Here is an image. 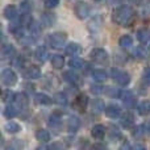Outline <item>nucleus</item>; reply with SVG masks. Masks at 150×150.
<instances>
[{
    "label": "nucleus",
    "instance_id": "f257e3e1",
    "mask_svg": "<svg viewBox=\"0 0 150 150\" xmlns=\"http://www.w3.org/2000/svg\"><path fill=\"white\" fill-rule=\"evenodd\" d=\"M112 20H113V23H116L117 25L127 26L133 23V20H134V13H133L132 8L127 7V5H122V7L117 8L113 12Z\"/></svg>",
    "mask_w": 150,
    "mask_h": 150
},
{
    "label": "nucleus",
    "instance_id": "f03ea898",
    "mask_svg": "<svg viewBox=\"0 0 150 150\" xmlns=\"http://www.w3.org/2000/svg\"><path fill=\"white\" fill-rule=\"evenodd\" d=\"M66 40H67L66 33H63V32H55V33H52L49 36V44L52 45V47L61 49V47H63Z\"/></svg>",
    "mask_w": 150,
    "mask_h": 150
},
{
    "label": "nucleus",
    "instance_id": "7ed1b4c3",
    "mask_svg": "<svg viewBox=\"0 0 150 150\" xmlns=\"http://www.w3.org/2000/svg\"><path fill=\"white\" fill-rule=\"evenodd\" d=\"M1 82L4 86L7 87H12V86L16 84L17 82V75L15 74V71L12 69H5L1 73Z\"/></svg>",
    "mask_w": 150,
    "mask_h": 150
},
{
    "label": "nucleus",
    "instance_id": "20e7f679",
    "mask_svg": "<svg viewBox=\"0 0 150 150\" xmlns=\"http://www.w3.org/2000/svg\"><path fill=\"white\" fill-rule=\"evenodd\" d=\"M112 76L116 79V82L119 83L120 86H122V87H125V86L129 84L130 82V76L128 73H125V71H119V70H112Z\"/></svg>",
    "mask_w": 150,
    "mask_h": 150
},
{
    "label": "nucleus",
    "instance_id": "39448f33",
    "mask_svg": "<svg viewBox=\"0 0 150 150\" xmlns=\"http://www.w3.org/2000/svg\"><path fill=\"white\" fill-rule=\"evenodd\" d=\"M74 13L76 15L78 18H86L88 15H90V7H88L87 3H78V4H75L74 7Z\"/></svg>",
    "mask_w": 150,
    "mask_h": 150
},
{
    "label": "nucleus",
    "instance_id": "423d86ee",
    "mask_svg": "<svg viewBox=\"0 0 150 150\" xmlns=\"http://www.w3.org/2000/svg\"><path fill=\"white\" fill-rule=\"evenodd\" d=\"M91 58H92L95 62L99 63H105L108 61V53L104 49H100V47H96L91 52Z\"/></svg>",
    "mask_w": 150,
    "mask_h": 150
},
{
    "label": "nucleus",
    "instance_id": "0eeeda50",
    "mask_svg": "<svg viewBox=\"0 0 150 150\" xmlns=\"http://www.w3.org/2000/svg\"><path fill=\"white\" fill-rule=\"evenodd\" d=\"M104 112H105V116L109 117V119H116L121 115V108L116 104H111V105L105 107L104 108Z\"/></svg>",
    "mask_w": 150,
    "mask_h": 150
},
{
    "label": "nucleus",
    "instance_id": "6e6552de",
    "mask_svg": "<svg viewBox=\"0 0 150 150\" xmlns=\"http://www.w3.org/2000/svg\"><path fill=\"white\" fill-rule=\"evenodd\" d=\"M65 53H66V55H69V57H78V55L82 53V47H80V45H78V44H69L67 46H66V49H65Z\"/></svg>",
    "mask_w": 150,
    "mask_h": 150
},
{
    "label": "nucleus",
    "instance_id": "1a4fd4ad",
    "mask_svg": "<svg viewBox=\"0 0 150 150\" xmlns=\"http://www.w3.org/2000/svg\"><path fill=\"white\" fill-rule=\"evenodd\" d=\"M63 79L73 86L80 84V76L76 73H74V71H65L63 73Z\"/></svg>",
    "mask_w": 150,
    "mask_h": 150
},
{
    "label": "nucleus",
    "instance_id": "9d476101",
    "mask_svg": "<svg viewBox=\"0 0 150 150\" xmlns=\"http://www.w3.org/2000/svg\"><path fill=\"white\" fill-rule=\"evenodd\" d=\"M24 76L26 79H38L41 76V70H40L37 66H30L24 71Z\"/></svg>",
    "mask_w": 150,
    "mask_h": 150
},
{
    "label": "nucleus",
    "instance_id": "9b49d317",
    "mask_svg": "<svg viewBox=\"0 0 150 150\" xmlns=\"http://www.w3.org/2000/svg\"><path fill=\"white\" fill-rule=\"evenodd\" d=\"M3 13H4L5 18H8V20H11V21L16 20V18L18 17L17 8H16L15 5H7V7L4 8V11H3Z\"/></svg>",
    "mask_w": 150,
    "mask_h": 150
},
{
    "label": "nucleus",
    "instance_id": "f8f14e48",
    "mask_svg": "<svg viewBox=\"0 0 150 150\" xmlns=\"http://www.w3.org/2000/svg\"><path fill=\"white\" fill-rule=\"evenodd\" d=\"M53 101V99L50 96H47L46 93H36L34 95V103L38 105H50Z\"/></svg>",
    "mask_w": 150,
    "mask_h": 150
},
{
    "label": "nucleus",
    "instance_id": "ddd939ff",
    "mask_svg": "<svg viewBox=\"0 0 150 150\" xmlns=\"http://www.w3.org/2000/svg\"><path fill=\"white\" fill-rule=\"evenodd\" d=\"M91 134H92V137L95 138V140H103L104 136H105V127H103V125L98 124L95 125V127L92 128V130H91Z\"/></svg>",
    "mask_w": 150,
    "mask_h": 150
},
{
    "label": "nucleus",
    "instance_id": "4468645a",
    "mask_svg": "<svg viewBox=\"0 0 150 150\" xmlns=\"http://www.w3.org/2000/svg\"><path fill=\"white\" fill-rule=\"evenodd\" d=\"M29 33H30V38L32 40H37L41 34V25L36 21H32L29 25Z\"/></svg>",
    "mask_w": 150,
    "mask_h": 150
},
{
    "label": "nucleus",
    "instance_id": "2eb2a0df",
    "mask_svg": "<svg viewBox=\"0 0 150 150\" xmlns=\"http://www.w3.org/2000/svg\"><path fill=\"white\" fill-rule=\"evenodd\" d=\"M121 125L125 128H132L133 124H134V116H133L130 112H127V113H124L121 116Z\"/></svg>",
    "mask_w": 150,
    "mask_h": 150
},
{
    "label": "nucleus",
    "instance_id": "dca6fc26",
    "mask_svg": "<svg viewBox=\"0 0 150 150\" xmlns=\"http://www.w3.org/2000/svg\"><path fill=\"white\" fill-rule=\"evenodd\" d=\"M80 128V120L78 119L76 116H71L70 119H69V121H67V129H69V132H71V133H75L78 129Z\"/></svg>",
    "mask_w": 150,
    "mask_h": 150
},
{
    "label": "nucleus",
    "instance_id": "f3484780",
    "mask_svg": "<svg viewBox=\"0 0 150 150\" xmlns=\"http://www.w3.org/2000/svg\"><path fill=\"white\" fill-rule=\"evenodd\" d=\"M34 57L38 62H45L47 59V49L45 46H38L34 52Z\"/></svg>",
    "mask_w": 150,
    "mask_h": 150
},
{
    "label": "nucleus",
    "instance_id": "a211bd4d",
    "mask_svg": "<svg viewBox=\"0 0 150 150\" xmlns=\"http://www.w3.org/2000/svg\"><path fill=\"white\" fill-rule=\"evenodd\" d=\"M18 113V107H15V105H7L3 111V115L4 117H7L8 120H12L13 117H16Z\"/></svg>",
    "mask_w": 150,
    "mask_h": 150
},
{
    "label": "nucleus",
    "instance_id": "6ab92c4d",
    "mask_svg": "<svg viewBox=\"0 0 150 150\" xmlns=\"http://www.w3.org/2000/svg\"><path fill=\"white\" fill-rule=\"evenodd\" d=\"M87 104H88L87 95H84V93H79V95L76 96V99H75V105L79 108V111H83V109H86Z\"/></svg>",
    "mask_w": 150,
    "mask_h": 150
},
{
    "label": "nucleus",
    "instance_id": "aec40b11",
    "mask_svg": "<svg viewBox=\"0 0 150 150\" xmlns=\"http://www.w3.org/2000/svg\"><path fill=\"white\" fill-rule=\"evenodd\" d=\"M120 98L124 100V103H125V105H128V107H132V105H134V96H133V93L130 92V91H122L121 93H120Z\"/></svg>",
    "mask_w": 150,
    "mask_h": 150
},
{
    "label": "nucleus",
    "instance_id": "412c9836",
    "mask_svg": "<svg viewBox=\"0 0 150 150\" xmlns=\"http://www.w3.org/2000/svg\"><path fill=\"white\" fill-rule=\"evenodd\" d=\"M15 54H16V49L13 45H4V46L1 47V57L4 58V59L5 58L11 59Z\"/></svg>",
    "mask_w": 150,
    "mask_h": 150
},
{
    "label": "nucleus",
    "instance_id": "4be33fe9",
    "mask_svg": "<svg viewBox=\"0 0 150 150\" xmlns=\"http://www.w3.org/2000/svg\"><path fill=\"white\" fill-rule=\"evenodd\" d=\"M119 45L122 49H129L130 46H133V37L129 36V34H124V36L120 37Z\"/></svg>",
    "mask_w": 150,
    "mask_h": 150
},
{
    "label": "nucleus",
    "instance_id": "5701e85b",
    "mask_svg": "<svg viewBox=\"0 0 150 150\" xmlns=\"http://www.w3.org/2000/svg\"><path fill=\"white\" fill-rule=\"evenodd\" d=\"M137 40L141 44H148L150 41V30L149 29H140L137 32Z\"/></svg>",
    "mask_w": 150,
    "mask_h": 150
},
{
    "label": "nucleus",
    "instance_id": "b1692460",
    "mask_svg": "<svg viewBox=\"0 0 150 150\" xmlns=\"http://www.w3.org/2000/svg\"><path fill=\"white\" fill-rule=\"evenodd\" d=\"M69 65H70V67L74 69V70H82V69H84L86 62L83 59H80V58L73 57L70 59V62H69Z\"/></svg>",
    "mask_w": 150,
    "mask_h": 150
},
{
    "label": "nucleus",
    "instance_id": "393cba45",
    "mask_svg": "<svg viewBox=\"0 0 150 150\" xmlns=\"http://www.w3.org/2000/svg\"><path fill=\"white\" fill-rule=\"evenodd\" d=\"M36 138L41 142H49L50 141V133L46 129H38L36 132Z\"/></svg>",
    "mask_w": 150,
    "mask_h": 150
},
{
    "label": "nucleus",
    "instance_id": "a878e982",
    "mask_svg": "<svg viewBox=\"0 0 150 150\" xmlns=\"http://www.w3.org/2000/svg\"><path fill=\"white\" fill-rule=\"evenodd\" d=\"M41 20H42V24H44L45 26H52L53 24L55 23V16L53 15V13L46 12V13H42Z\"/></svg>",
    "mask_w": 150,
    "mask_h": 150
},
{
    "label": "nucleus",
    "instance_id": "bb28decb",
    "mask_svg": "<svg viewBox=\"0 0 150 150\" xmlns=\"http://www.w3.org/2000/svg\"><path fill=\"white\" fill-rule=\"evenodd\" d=\"M65 65V59H63L62 55L59 54H54L52 57V66L54 69H62Z\"/></svg>",
    "mask_w": 150,
    "mask_h": 150
},
{
    "label": "nucleus",
    "instance_id": "cd10ccee",
    "mask_svg": "<svg viewBox=\"0 0 150 150\" xmlns=\"http://www.w3.org/2000/svg\"><path fill=\"white\" fill-rule=\"evenodd\" d=\"M15 103L17 107L25 108V107L28 105V98H26L24 93H17V95H15Z\"/></svg>",
    "mask_w": 150,
    "mask_h": 150
},
{
    "label": "nucleus",
    "instance_id": "c85d7f7f",
    "mask_svg": "<svg viewBox=\"0 0 150 150\" xmlns=\"http://www.w3.org/2000/svg\"><path fill=\"white\" fill-rule=\"evenodd\" d=\"M53 100H54V103H57L58 105H63V107H65L66 104H67V98H66V95L63 92L54 93V96H53Z\"/></svg>",
    "mask_w": 150,
    "mask_h": 150
},
{
    "label": "nucleus",
    "instance_id": "c756f323",
    "mask_svg": "<svg viewBox=\"0 0 150 150\" xmlns=\"http://www.w3.org/2000/svg\"><path fill=\"white\" fill-rule=\"evenodd\" d=\"M107 76H108V75H107V73L104 70H100V69H98V70H93L92 71V78L93 79L96 80V82H104V80L107 79Z\"/></svg>",
    "mask_w": 150,
    "mask_h": 150
},
{
    "label": "nucleus",
    "instance_id": "7c9ffc66",
    "mask_svg": "<svg viewBox=\"0 0 150 150\" xmlns=\"http://www.w3.org/2000/svg\"><path fill=\"white\" fill-rule=\"evenodd\" d=\"M103 111H104L103 101L99 100V99H95V100L92 101V113L93 115H100Z\"/></svg>",
    "mask_w": 150,
    "mask_h": 150
},
{
    "label": "nucleus",
    "instance_id": "2f4dec72",
    "mask_svg": "<svg viewBox=\"0 0 150 150\" xmlns=\"http://www.w3.org/2000/svg\"><path fill=\"white\" fill-rule=\"evenodd\" d=\"M4 129L7 130L8 133H17V132H20V130H21V127L17 124V122L9 121V122H7V124H5Z\"/></svg>",
    "mask_w": 150,
    "mask_h": 150
},
{
    "label": "nucleus",
    "instance_id": "473e14b6",
    "mask_svg": "<svg viewBox=\"0 0 150 150\" xmlns=\"http://www.w3.org/2000/svg\"><path fill=\"white\" fill-rule=\"evenodd\" d=\"M49 125L53 128V129H55V128H58L61 125V116L58 113H53L52 116L49 117Z\"/></svg>",
    "mask_w": 150,
    "mask_h": 150
},
{
    "label": "nucleus",
    "instance_id": "72a5a7b5",
    "mask_svg": "<svg viewBox=\"0 0 150 150\" xmlns=\"http://www.w3.org/2000/svg\"><path fill=\"white\" fill-rule=\"evenodd\" d=\"M146 127L145 125H138L137 128H134V130H133V137L134 138H141L144 134H145L146 132Z\"/></svg>",
    "mask_w": 150,
    "mask_h": 150
},
{
    "label": "nucleus",
    "instance_id": "f704fd0d",
    "mask_svg": "<svg viewBox=\"0 0 150 150\" xmlns=\"http://www.w3.org/2000/svg\"><path fill=\"white\" fill-rule=\"evenodd\" d=\"M1 99L4 103H9V101L15 100V95H13V92L11 90H5V91H3Z\"/></svg>",
    "mask_w": 150,
    "mask_h": 150
},
{
    "label": "nucleus",
    "instance_id": "c9c22d12",
    "mask_svg": "<svg viewBox=\"0 0 150 150\" xmlns=\"http://www.w3.org/2000/svg\"><path fill=\"white\" fill-rule=\"evenodd\" d=\"M137 112L140 115H148L150 112V104L148 103H141L137 105Z\"/></svg>",
    "mask_w": 150,
    "mask_h": 150
},
{
    "label": "nucleus",
    "instance_id": "e433bc0d",
    "mask_svg": "<svg viewBox=\"0 0 150 150\" xmlns=\"http://www.w3.org/2000/svg\"><path fill=\"white\" fill-rule=\"evenodd\" d=\"M20 11H21V13H30V11H32L30 1H29V0H24V1H21Z\"/></svg>",
    "mask_w": 150,
    "mask_h": 150
},
{
    "label": "nucleus",
    "instance_id": "4c0bfd02",
    "mask_svg": "<svg viewBox=\"0 0 150 150\" xmlns=\"http://www.w3.org/2000/svg\"><path fill=\"white\" fill-rule=\"evenodd\" d=\"M134 57L136 58H140V59H144V58H146V52H145V49L144 47H136V50H134Z\"/></svg>",
    "mask_w": 150,
    "mask_h": 150
},
{
    "label": "nucleus",
    "instance_id": "58836bf2",
    "mask_svg": "<svg viewBox=\"0 0 150 150\" xmlns=\"http://www.w3.org/2000/svg\"><path fill=\"white\" fill-rule=\"evenodd\" d=\"M104 92H105V95H109V96H113V98H116V96H120V91L116 90L115 87H108L104 90Z\"/></svg>",
    "mask_w": 150,
    "mask_h": 150
},
{
    "label": "nucleus",
    "instance_id": "ea45409f",
    "mask_svg": "<svg viewBox=\"0 0 150 150\" xmlns=\"http://www.w3.org/2000/svg\"><path fill=\"white\" fill-rule=\"evenodd\" d=\"M91 92L95 93V95H100V93H104V87L99 84H92L91 86Z\"/></svg>",
    "mask_w": 150,
    "mask_h": 150
},
{
    "label": "nucleus",
    "instance_id": "a19ab883",
    "mask_svg": "<svg viewBox=\"0 0 150 150\" xmlns=\"http://www.w3.org/2000/svg\"><path fill=\"white\" fill-rule=\"evenodd\" d=\"M109 134H111V137L113 138V140H115V138L117 140V138L121 137V132H120V129H119V128H115V127L111 128V132H109Z\"/></svg>",
    "mask_w": 150,
    "mask_h": 150
},
{
    "label": "nucleus",
    "instance_id": "79ce46f5",
    "mask_svg": "<svg viewBox=\"0 0 150 150\" xmlns=\"http://www.w3.org/2000/svg\"><path fill=\"white\" fill-rule=\"evenodd\" d=\"M59 4V0H45V7L46 8H55Z\"/></svg>",
    "mask_w": 150,
    "mask_h": 150
},
{
    "label": "nucleus",
    "instance_id": "37998d69",
    "mask_svg": "<svg viewBox=\"0 0 150 150\" xmlns=\"http://www.w3.org/2000/svg\"><path fill=\"white\" fill-rule=\"evenodd\" d=\"M13 66L17 69H21L24 66V58L23 57H17L13 59Z\"/></svg>",
    "mask_w": 150,
    "mask_h": 150
},
{
    "label": "nucleus",
    "instance_id": "c03bdc74",
    "mask_svg": "<svg viewBox=\"0 0 150 150\" xmlns=\"http://www.w3.org/2000/svg\"><path fill=\"white\" fill-rule=\"evenodd\" d=\"M142 78H144V82H145L148 86H150V67H149V69H146V70L144 71Z\"/></svg>",
    "mask_w": 150,
    "mask_h": 150
},
{
    "label": "nucleus",
    "instance_id": "a18cd8bd",
    "mask_svg": "<svg viewBox=\"0 0 150 150\" xmlns=\"http://www.w3.org/2000/svg\"><path fill=\"white\" fill-rule=\"evenodd\" d=\"M105 148H107L105 144H95L93 145V149H105Z\"/></svg>",
    "mask_w": 150,
    "mask_h": 150
},
{
    "label": "nucleus",
    "instance_id": "49530a36",
    "mask_svg": "<svg viewBox=\"0 0 150 150\" xmlns=\"http://www.w3.org/2000/svg\"><path fill=\"white\" fill-rule=\"evenodd\" d=\"M59 148H63V145H59V144H53L50 146V149H59Z\"/></svg>",
    "mask_w": 150,
    "mask_h": 150
},
{
    "label": "nucleus",
    "instance_id": "de8ad7c7",
    "mask_svg": "<svg viewBox=\"0 0 150 150\" xmlns=\"http://www.w3.org/2000/svg\"><path fill=\"white\" fill-rule=\"evenodd\" d=\"M130 4H141L142 3V0H129Z\"/></svg>",
    "mask_w": 150,
    "mask_h": 150
},
{
    "label": "nucleus",
    "instance_id": "09e8293b",
    "mask_svg": "<svg viewBox=\"0 0 150 150\" xmlns=\"http://www.w3.org/2000/svg\"><path fill=\"white\" fill-rule=\"evenodd\" d=\"M145 127H146V130H148V132L150 133V121H149V122H148V124H146V125H145Z\"/></svg>",
    "mask_w": 150,
    "mask_h": 150
},
{
    "label": "nucleus",
    "instance_id": "8fccbe9b",
    "mask_svg": "<svg viewBox=\"0 0 150 150\" xmlns=\"http://www.w3.org/2000/svg\"><path fill=\"white\" fill-rule=\"evenodd\" d=\"M134 149H144V146L142 145H136V146H133Z\"/></svg>",
    "mask_w": 150,
    "mask_h": 150
},
{
    "label": "nucleus",
    "instance_id": "3c124183",
    "mask_svg": "<svg viewBox=\"0 0 150 150\" xmlns=\"http://www.w3.org/2000/svg\"><path fill=\"white\" fill-rule=\"evenodd\" d=\"M128 148H129V145H128V144H125V145L121 146V149H128Z\"/></svg>",
    "mask_w": 150,
    "mask_h": 150
}]
</instances>
